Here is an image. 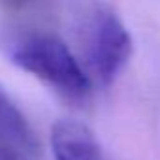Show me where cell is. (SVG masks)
Listing matches in <instances>:
<instances>
[{"mask_svg": "<svg viewBox=\"0 0 160 160\" xmlns=\"http://www.w3.org/2000/svg\"><path fill=\"white\" fill-rule=\"evenodd\" d=\"M4 55L68 98H85L92 81L64 40L45 30H17L0 38Z\"/></svg>", "mask_w": 160, "mask_h": 160, "instance_id": "1", "label": "cell"}, {"mask_svg": "<svg viewBox=\"0 0 160 160\" xmlns=\"http://www.w3.org/2000/svg\"><path fill=\"white\" fill-rule=\"evenodd\" d=\"M87 64L102 85L111 83L132 57V36L126 25L106 6H94L85 25Z\"/></svg>", "mask_w": 160, "mask_h": 160, "instance_id": "2", "label": "cell"}, {"mask_svg": "<svg viewBox=\"0 0 160 160\" xmlns=\"http://www.w3.org/2000/svg\"><path fill=\"white\" fill-rule=\"evenodd\" d=\"M55 160H106L92 130L77 121H58L51 130Z\"/></svg>", "mask_w": 160, "mask_h": 160, "instance_id": "3", "label": "cell"}, {"mask_svg": "<svg viewBox=\"0 0 160 160\" xmlns=\"http://www.w3.org/2000/svg\"><path fill=\"white\" fill-rule=\"evenodd\" d=\"M0 130L21 136V138L36 139L34 130L28 124L27 117L17 108V104L10 98V94L6 92V89L2 85H0Z\"/></svg>", "mask_w": 160, "mask_h": 160, "instance_id": "4", "label": "cell"}, {"mask_svg": "<svg viewBox=\"0 0 160 160\" xmlns=\"http://www.w3.org/2000/svg\"><path fill=\"white\" fill-rule=\"evenodd\" d=\"M38 141L0 132V160H36Z\"/></svg>", "mask_w": 160, "mask_h": 160, "instance_id": "5", "label": "cell"}, {"mask_svg": "<svg viewBox=\"0 0 160 160\" xmlns=\"http://www.w3.org/2000/svg\"><path fill=\"white\" fill-rule=\"evenodd\" d=\"M42 0H0V8H4L10 13H21L34 6H38Z\"/></svg>", "mask_w": 160, "mask_h": 160, "instance_id": "6", "label": "cell"}]
</instances>
